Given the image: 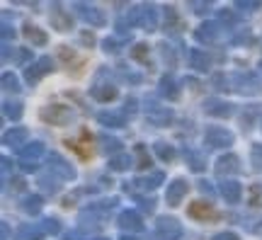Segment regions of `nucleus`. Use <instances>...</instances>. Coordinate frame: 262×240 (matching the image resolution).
<instances>
[{
	"label": "nucleus",
	"instance_id": "nucleus-41",
	"mask_svg": "<svg viewBox=\"0 0 262 240\" xmlns=\"http://www.w3.org/2000/svg\"><path fill=\"white\" fill-rule=\"evenodd\" d=\"M165 19H168L172 27H180V17H178V12H175L172 5H165Z\"/></svg>",
	"mask_w": 262,
	"mask_h": 240
},
{
	"label": "nucleus",
	"instance_id": "nucleus-18",
	"mask_svg": "<svg viewBox=\"0 0 262 240\" xmlns=\"http://www.w3.org/2000/svg\"><path fill=\"white\" fill-rule=\"evenodd\" d=\"M97 121L102 126H110V129H122L126 124V114L124 112H97Z\"/></svg>",
	"mask_w": 262,
	"mask_h": 240
},
{
	"label": "nucleus",
	"instance_id": "nucleus-30",
	"mask_svg": "<svg viewBox=\"0 0 262 240\" xmlns=\"http://www.w3.org/2000/svg\"><path fill=\"white\" fill-rule=\"evenodd\" d=\"M129 165H131L129 153H119V156L110 158V170H112V172H124V170H129Z\"/></svg>",
	"mask_w": 262,
	"mask_h": 240
},
{
	"label": "nucleus",
	"instance_id": "nucleus-56",
	"mask_svg": "<svg viewBox=\"0 0 262 240\" xmlns=\"http://www.w3.org/2000/svg\"><path fill=\"white\" fill-rule=\"evenodd\" d=\"M122 240H139V238H136V235H129V233H124Z\"/></svg>",
	"mask_w": 262,
	"mask_h": 240
},
{
	"label": "nucleus",
	"instance_id": "nucleus-7",
	"mask_svg": "<svg viewBox=\"0 0 262 240\" xmlns=\"http://www.w3.org/2000/svg\"><path fill=\"white\" fill-rule=\"evenodd\" d=\"M221 34H224V32H221V22H216V19H206V22H202V25L194 29V37L199 39V41H204V44L219 41Z\"/></svg>",
	"mask_w": 262,
	"mask_h": 240
},
{
	"label": "nucleus",
	"instance_id": "nucleus-54",
	"mask_svg": "<svg viewBox=\"0 0 262 240\" xmlns=\"http://www.w3.org/2000/svg\"><path fill=\"white\" fill-rule=\"evenodd\" d=\"M12 54H17V51H10V47H3V61H10Z\"/></svg>",
	"mask_w": 262,
	"mask_h": 240
},
{
	"label": "nucleus",
	"instance_id": "nucleus-37",
	"mask_svg": "<svg viewBox=\"0 0 262 240\" xmlns=\"http://www.w3.org/2000/svg\"><path fill=\"white\" fill-rule=\"evenodd\" d=\"M83 134H85V139H83V141L90 139V134H88V131H83ZM66 146H68V148H75V150L80 153V158H88V148H85V143H75V141L68 139V141H66Z\"/></svg>",
	"mask_w": 262,
	"mask_h": 240
},
{
	"label": "nucleus",
	"instance_id": "nucleus-25",
	"mask_svg": "<svg viewBox=\"0 0 262 240\" xmlns=\"http://www.w3.org/2000/svg\"><path fill=\"white\" fill-rule=\"evenodd\" d=\"M185 160H187V165L194 170V172H204L206 170V158L204 153H199L194 148H185Z\"/></svg>",
	"mask_w": 262,
	"mask_h": 240
},
{
	"label": "nucleus",
	"instance_id": "nucleus-50",
	"mask_svg": "<svg viewBox=\"0 0 262 240\" xmlns=\"http://www.w3.org/2000/svg\"><path fill=\"white\" fill-rule=\"evenodd\" d=\"M199 189L206 194H214V185H211L209 180H199Z\"/></svg>",
	"mask_w": 262,
	"mask_h": 240
},
{
	"label": "nucleus",
	"instance_id": "nucleus-4",
	"mask_svg": "<svg viewBox=\"0 0 262 240\" xmlns=\"http://www.w3.org/2000/svg\"><path fill=\"white\" fill-rule=\"evenodd\" d=\"M204 143L209 148H228L233 143V134L228 129H224V126H206Z\"/></svg>",
	"mask_w": 262,
	"mask_h": 240
},
{
	"label": "nucleus",
	"instance_id": "nucleus-35",
	"mask_svg": "<svg viewBox=\"0 0 262 240\" xmlns=\"http://www.w3.org/2000/svg\"><path fill=\"white\" fill-rule=\"evenodd\" d=\"M262 3L260 0H238L235 3V10H241V12H255V10H260Z\"/></svg>",
	"mask_w": 262,
	"mask_h": 240
},
{
	"label": "nucleus",
	"instance_id": "nucleus-39",
	"mask_svg": "<svg viewBox=\"0 0 262 240\" xmlns=\"http://www.w3.org/2000/svg\"><path fill=\"white\" fill-rule=\"evenodd\" d=\"M192 10H194L196 15H202V17H204V15L211 12V3H199V0H194V3H192Z\"/></svg>",
	"mask_w": 262,
	"mask_h": 240
},
{
	"label": "nucleus",
	"instance_id": "nucleus-38",
	"mask_svg": "<svg viewBox=\"0 0 262 240\" xmlns=\"http://www.w3.org/2000/svg\"><path fill=\"white\" fill-rule=\"evenodd\" d=\"M136 153H139V165L136 167H139V170H146V167L150 165V156L146 153V148L143 146H136Z\"/></svg>",
	"mask_w": 262,
	"mask_h": 240
},
{
	"label": "nucleus",
	"instance_id": "nucleus-10",
	"mask_svg": "<svg viewBox=\"0 0 262 240\" xmlns=\"http://www.w3.org/2000/svg\"><path fill=\"white\" fill-rule=\"evenodd\" d=\"M90 95H93V100H97V102H110L117 97V88H114L110 80H95L93 88H90Z\"/></svg>",
	"mask_w": 262,
	"mask_h": 240
},
{
	"label": "nucleus",
	"instance_id": "nucleus-34",
	"mask_svg": "<svg viewBox=\"0 0 262 240\" xmlns=\"http://www.w3.org/2000/svg\"><path fill=\"white\" fill-rule=\"evenodd\" d=\"M129 56L136 63H148V47H146V44H134Z\"/></svg>",
	"mask_w": 262,
	"mask_h": 240
},
{
	"label": "nucleus",
	"instance_id": "nucleus-31",
	"mask_svg": "<svg viewBox=\"0 0 262 240\" xmlns=\"http://www.w3.org/2000/svg\"><path fill=\"white\" fill-rule=\"evenodd\" d=\"M47 148H44V143H39V141H34V143H27V146L22 148V156H25V160H34L37 163V158L44 153Z\"/></svg>",
	"mask_w": 262,
	"mask_h": 240
},
{
	"label": "nucleus",
	"instance_id": "nucleus-17",
	"mask_svg": "<svg viewBox=\"0 0 262 240\" xmlns=\"http://www.w3.org/2000/svg\"><path fill=\"white\" fill-rule=\"evenodd\" d=\"M25 141H27V129H22V126H17V129H8L5 134H3V143H5L8 148H19V150H22V148L27 146Z\"/></svg>",
	"mask_w": 262,
	"mask_h": 240
},
{
	"label": "nucleus",
	"instance_id": "nucleus-29",
	"mask_svg": "<svg viewBox=\"0 0 262 240\" xmlns=\"http://www.w3.org/2000/svg\"><path fill=\"white\" fill-rule=\"evenodd\" d=\"M153 153L163 160V163H172L175 160V148L165 143V141H158V143H153Z\"/></svg>",
	"mask_w": 262,
	"mask_h": 240
},
{
	"label": "nucleus",
	"instance_id": "nucleus-32",
	"mask_svg": "<svg viewBox=\"0 0 262 240\" xmlns=\"http://www.w3.org/2000/svg\"><path fill=\"white\" fill-rule=\"evenodd\" d=\"M22 110H25L22 102H10L8 100L3 104V114H5L8 119H19V117H22Z\"/></svg>",
	"mask_w": 262,
	"mask_h": 240
},
{
	"label": "nucleus",
	"instance_id": "nucleus-26",
	"mask_svg": "<svg viewBox=\"0 0 262 240\" xmlns=\"http://www.w3.org/2000/svg\"><path fill=\"white\" fill-rule=\"evenodd\" d=\"M100 148H102L104 153H114V156H119V153H124V146L119 139H114V136H110V134H102L100 136Z\"/></svg>",
	"mask_w": 262,
	"mask_h": 240
},
{
	"label": "nucleus",
	"instance_id": "nucleus-5",
	"mask_svg": "<svg viewBox=\"0 0 262 240\" xmlns=\"http://www.w3.org/2000/svg\"><path fill=\"white\" fill-rule=\"evenodd\" d=\"M54 71V61H51V56H39L37 61L32 66H27V71H25V75H27V83L29 85H37L44 75H49Z\"/></svg>",
	"mask_w": 262,
	"mask_h": 240
},
{
	"label": "nucleus",
	"instance_id": "nucleus-13",
	"mask_svg": "<svg viewBox=\"0 0 262 240\" xmlns=\"http://www.w3.org/2000/svg\"><path fill=\"white\" fill-rule=\"evenodd\" d=\"M238 170H241V158L235 153H224L216 160V172L219 175H235Z\"/></svg>",
	"mask_w": 262,
	"mask_h": 240
},
{
	"label": "nucleus",
	"instance_id": "nucleus-59",
	"mask_svg": "<svg viewBox=\"0 0 262 240\" xmlns=\"http://www.w3.org/2000/svg\"><path fill=\"white\" fill-rule=\"evenodd\" d=\"M260 228H262V221H260Z\"/></svg>",
	"mask_w": 262,
	"mask_h": 240
},
{
	"label": "nucleus",
	"instance_id": "nucleus-22",
	"mask_svg": "<svg viewBox=\"0 0 262 240\" xmlns=\"http://www.w3.org/2000/svg\"><path fill=\"white\" fill-rule=\"evenodd\" d=\"M204 110H206V114H211V117H231L235 107L226 100H209L204 104Z\"/></svg>",
	"mask_w": 262,
	"mask_h": 240
},
{
	"label": "nucleus",
	"instance_id": "nucleus-36",
	"mask_svg": "<svg viewBox=\"0 0 262 240\" xmlns=\"http://www.w3.org/2000/svg\"><path fill=\"white\" fill-rule=\"evenodd\" d=\"M250 163H253L255 170L262 172V143H255V146L250 148Z\"/></svg>",
	"mask_w": 262,
	"mask_h": 240
},
{
	"label": "nucleus",
	"instance_id": "nucleus-21",
	"mask_svg": "<svg viewBox=\"0 0 262 240\" xmlns=\"http://www.w3.org/2000/svg\"><path fill=\"white\" fill-rule=\"evenodd\" d=\"M235 90H241V93H257L260 90V80H257V75L255 73H238L235 75Z\"/></svg>",
	"mask_w": 262,
	"mask_h": 240
},
{
	"label": "nucleus",
	"instance_id": "nucleus-48",
	"mask_svg": "<svg viewBox=\"0 0 262 240\" xmlns=\"http://www.w3.org/2000/svg\"><path fill=\"white\" fill-rule=\"evenodd\" d=\"M12 37H15V29L10 27L8 22H3V39H5V41H10Z\"/></svg>",
	"mask_w": 262,
	"mask_h": 240
},
{
	"label": "nucleus",
	"instance_id": "nucleus-45",
	"mask_svg": "<svg viewBox=\"0 0 262 240\" xmlns=\"http://www.w3.org/2000/svg\"><path fill=\"white\" fill-rule=\"evenodd\" d=\"M136 110H139V102L134 100V97H129V100H126V104H124V112H126V117H134V114H136Z\"/></svg>",
	"mask_w": 262,
	"mask_h": 240
},
{
	"label": "nucleus",
	"instance_id": "nucleus-3",
	"mask_svg": "<svg viewBox=\"0 0 262 240\" xmlns=\"http://www.w3.org/2000/svg\"><path fill=\"white\" fill-rule=\"evenodd\" d=\"M73 8L88 25H93V27H104L107 25V15L97 5H93V3H75Z\"/></svg>",
	"mask_w": 262,
	"mask_h": 240
},
{
	"label": "nucleus",
	"instance_id": "nucleus-52",
	"mask_svg": "<svg viewBox=\"0 0 262 240\" xmlns=\"http://www.w3.org/2000/svg\"><path fill=\"white\" fill-rule=\"evenodd\" d=\"M15 58H17L19 63H27V61H29V51H27V49H17V56H15Z\"/></svg>",
	"mask_w": 262,
	"mask_h": 240
},
{
	"label": "nucleus",
	"instance_id": "nucleus-33",
	"mask_svg": "<svg viewBox=\"0 0 262 240\" xmlns=\"http://www.w3.org/2000/svg\"><path fill=\"white\" fill-rule=\"evenodd\" d=\"M17 240H41V231L32 228V226H19L17 233H15Z\"/></svg>",
	"mask_w": 262,
	"mask_h": 240
},
{
	"label": "nucleus",
	"instance_id": "nucleus-40",
	"mask_svg": "<svg viewBox=\"0 0 262 240\" xmlns=\"http://www.w3.org/2000/svg\"><path fill=\"white\" fill-rule=\"evenodd\" d=\"M44 233H51V235L61 233V223H58L56 219H47V221H44Z\"/></svg>",
	"mask_w": 262,
	"mask_h": 240
},
{
	"label": "nucleus",
	"instance_id": "nucleus-43",
	"mask_svg": "<svg viewBox=\"0 0 262 240\" xmlns=\"http://www.w3.org/2000/svg\"><path fill=\"white\" fill-rule=\"evenodd\" d=\"M219 17H221V22H224V25H228V27L238 22V17H235V15L231 12V10H221V12H219Z\"/></svg>",
	"mask_w": 262,
	"mask_h": 240
},
{
	"label": "nucleus",
	"instance_id": "nucleus-15",
	"mask_svg": "<svg viewBox=\"0 0 262 240\" xmlns=\"http://www.w3.org/2000/svg\"><path fill=\"white\" fill-rule=\"evenodd\" d=\"M51 25L58 32H68V29L73 27V17H68V12L63 10L61 3H54V8H51Z\"/></svg>",
	"mask_w": 262,
	"mask_h": 240
},
{
	"label": "nucleus",
	"instance_id": "nucleus-53",
	"mask_svg": "<svg viewBox=\"0 0 262 240\" xmlns=\"http://www.w3.org/2000/svg\"><path fill=\"white\" fill-rule=\"evenodd\" d=\"M102 47H104V51H117V41H112V39H107V41H104Z\"/></svg>",
	"mask_w": 262,
	"mask_h": 240
},
{
	"label": "nucleus",
	"instance_id": "nucleus-27",
	"mask_svg": "<svg viewBox=\"0 0 262 240\" xmlns=\"http://www.w3.org/2000/svg\"><path fill=\"white\" fill-rule=\"evenodd\" d=\"M0 85H3V93L19 95V80H17V75H15V73L5 71V73L0 75Z\"/></svg>",
	"mask_w": 262,
	"mask_h": 240
},
{
	"label": "nucleus",
	"instance_id": "nucleus-20",
	"mask_svg": "<svg viewBox=\"0 0 262 240\" xmlns=\"http://www.w3.org/2000/svg\"><path fill=\"white\" fill-rule=\"evenodd\" d=\"M22 34L27 37L29 44H34V47H47V32L44 29H39L37 25H32V22H25V27H22Z\"/></svg>",
	"mask_w": 262,
	"mask_h": 240
},
{
	"label": "nucleus",
	"instance_id": "nucleus-11",
	"mask_svg": "<svg viewBox=\"0 0 262 240\" xmlns=\"http://www.w3.org/2000/svg\"><path fill=\"white\" fill-rule=\"evenodd\" d=\"M119 228L126 233H139V231H143V219H141L139 211H134V209L122 211L119 213Z\"/></svg>",
	"mask_w": 262,
	"mask_h": 240
},
{
	"label": "nucleus",
	"instance_id": "nucleus-23",
	"mask_svg": "<svg viewBox=\"0 0 262 240\" xmlns=\"http://www.w3.org/2000/svg\"><path fill=\"white\" fill-rule=\"evenodd\" d=\"M187 61H189V66H192L194 71H199V73H206V71H209V66H211L209 56H206L202 49H189Z\"/></svg>",
	"mask_w": 262,
	"mask_h": 240
},
{
	"label": "nucleus",
	"instance_id": "nucleus-12",
	"mask_svg": "<svg viewBox=\"0 0 262 240\" xmlns=\"http://www.w3.org/2000/svg\"><path fill=\"white\" fill-rule=\"evenodd\" d=\"M187 182L185 180H172L168 185V192H165V202L168 206H180V202L185 199V194H187Z\"/></svg>",
	"mask_w": 262,
	"mask_h": 240
},
{
	"label": "nucleus",
	"instance_id": "nucleus-47",
	"mask_svg": "<svg viewBox=\"0 0 262 240\" xmlns=\"http://www.w3.org/2000/svg\"><path fill=\"white\" fill-rule=\"evenodd\" d=\"M19 167H22L25 172H37V170H39V165L34 163V160H22V163H19Z\"/></svg>",
	"mask_w": 262,
	"mask_h": 240
},
{
	"label": "nucleus",
	"instance_id": "nucleus-42",
	"mask_svg": "<svg viewBox=\"0 0 262 240\" xmlns=\"http://www.w3.org/2000/svg\"><path fill=\"white\" fill-rule=\"evenodd\" d=\"M160 51H163V58H165V63H170V66H175L178 63V58H175V51H172V49L168 47V44H160Z\"/></svg>",
	"mask_w": 262,
	"mask_h": 240
},
{
	"label": "nucleus",
	"instance_id": "nucleus-24",
	"mask_svg": "<svg viewBox=\"0 0 262 240\" xmlns=\"http://www.w3.org/2000/svg\"><path fill=\"white\" fill-rule=\"evenodd\" d=\"M141 25L148 29V32H153V29L158 27V8H156L153 3L141 5Z\"/></svg>",
	"mask_w": 262,
	"mask_h": 240
},
{
	"label": "nucleus",
	"instance_id": "nucleus-51",
	"mask_svg": "<svg viewBox=\"0 0 262 240\" xmlns=\"http://www.w3.org/2000/svg\"><path fill=\"white\" fill-rule=\"evenodd\" d=\"M214 240H241L235 233H231V231H226V233H219V235H214Z\"/></svg>",
	"mask_w": 262,
	"mask_h": 240
},
{
	"label": "nucleus",
	"instance_id": "nucleus-2",
	"mask_svg": "<svg viewBox=\"0 0 262 240\" xmlns=\"http://www.w3.org/2000/svg\"><path fill=\"white\" fill-rule=\"evenodd\" d=\"M156 231L160 240H180L182 238V223L175 216H160L156 221Z\"/></svg>",
	"mask_w": 262,
	"mask_h": 240
},
{
	"label": "nucleus",
	"instance_id": "nucleus-46",
	"mask_svg": "<svg viewBox=\"0 0 262 240\" xmlns=\"http://www.w3.org/2000/svg\"><path fill=\"white\" fill-rule=\"evenodd\" d=\"M214 85L219 90H228V80L224 78V73H214Z\"/></svg>",
	"mask_w": 262,
	"mask_h": 240
},
{
	"label": "nucleus",
	"instance_id": "nucleus-16",
	"mask_svg": "<svg viewBox=\"0 0 262 240\" xmlns=\"http://www.w3.org/2000/svg\"><path fill=\"white\" fill-rule=\"evenodd\" d=\"M221 197L226 199V204H238L243 199V187H241V182H235V180L221 182Z\"/></svg>",
	"mask_w": 262,
	"mask_h": 240
},
{
	"label": "nucleus",
	"instance_id": "nucleus-1",
	"mask_svg": "<svg viewBox=\"0 0 262 240\" xmlns=\"http://www.w3.org/2000/svg\"><path fill=\"white\" fill-rule=\"evenodd\" d=\"M41 119L51 126H68L73 121V110L66 104H49L41 110Z\"/></svg>",
	"mask_w": 262,
	"mask_h": 240
},
{
	"label": "nucleus",
	"instance_id": "nucleus-28",
	"mask_svg": "<svg viewBox=\"0 0 262 240\" xmlns=\"http://www.w3.org/2000/svg\"><path fill=\"white\" fill-rule=\"evenodd\" d=\"M41 206H44V199L39 197V194H29L22 199V211L29 213V216H34V213L41 211Z\"/></svg>",
	"mask_w": 262,
	"mask_h": 240
},
{
	"label": "nucleus",
	"instance_id": "nucleus-55",
	"mask_svg": "<svg viewBox=\"0 0 262 240\" xmlns=\"http://www.w3.org/2000/svg\"><path fill=\"white\" fill-rule=\"evenodd\" d=\"M0 228H3V240H5V238H8V233H10V226H8V223H3Z\"/></svg>",
	"mask_w": 262,
	"mask_h": 240
},
{
	"label": "nucleus",
	"instance_id": "nucleus-9",
	"mask_svg": "<svg viewBox=\"0 0 262 240\" xmlns=\"http://www.w3.org/2000/svg\"><path fill=\"white\" fill-rule=\"evenodd\" d=\"M158 95L163 97V100H180V85L178 80H175V75H170L165 73L163 78H160V83H158Z\"/></svg>",
	"mask_w": 262,
	"mask_h": 240
},
{
	"label": "nucleus",
	"instance_id": "nucleus-49",
	"mask_svg": "<svg viewBox=\"0 0 262 240\" xmlns=\"http://www.w3.org/2000/svg\"><path fill=\"white\" fill-rule=\"evenodd\" d=\"M80 41H83L85 47H93V44H95V37L90 34V32H80Z\"/></svg>",
	"mask_w": 262,
	"mask_h": 240
},
{
	"label": "nucleus",
	"instance_id": "nucleus-8",
	"mask_svg": "<svg viewBox=\"0 0 262 240\" xmlns=\"http://www.w3.org/2000/svg\"><path fill=\"white\" fill-rule=\"evenodd\" d=\"M49 167H51V175H56L58 180H73L75 177L73 165L56 153H51V158H49Z\"/></svg>",
	"mask_w": 262,
	"mask_h": 240
},
{
	"label": "nucleus",
	"instance_id": "nucleus-44",
	"mask_svg": "<svg viewBox=\"0 0 262 240\" xmlns=\"http://www.w3.org/2000/svg\"><path fill=\"white\" fill-rule=\"evenodd\" d=\"M231 44H235V47H241V44H253V34H250V32H245V34H238V37L231 39Z\"/></svg>",
	"mask_w": 262,
	"mask_h": 240
},
{
	"label": "nucleus",
	"instance_id": "nucleus-57",
	"mask_svg": "<svg viewBox=\"0 0 262 240\" xmlns=\"http://www.w3.org/2000/svg\"><path fill=\"white\" fill-rule=\"evenodd\" d=\"M260 73H262V61H260Z\"/></svg>",
	"mask_w": 262,
	"mask_h": 240
},
{
	"label": "nucleus",
	"instance_id": "nucleus-58",
	"mask_svg": "<svg viewBox=\"0 0 262 240\" xmlns=\"http://www.w3.org/2000/svg\"><path fill=\"white\" fill-rule=\"evenodd\" d=\"M95 240H104V238H95Z\"/></svg>",
	"mask_w": 262,
	"mask_h": 240
},
{
	"label": "nucleus",
	"instance_id": "nucleus-19",
	"mask_svg": "<svg viewBox=\"0 0 262 240\" xmlns=\"http://www.w3.org/2000/svg\"><path fill=\"white\" fill-rule=\"evenodd\" d=\"M163 182H165V175H163V172H150V175L136 177L134 187H139V189H143V192H153V189H158Z\"/></svg>",
	"mask_w": 262,
	"mask_h": 240
},
{
	"label": "nucleus",
	"instance_id": "nucleus-6",
	"mask_svg": "<svg viewBox=\"0 0 262 240\" xmlns=\"http://www.w3.org/2000/svg\"><path fill=\"white\" fill-rule=\"evenodd\" d=\"M146 119L156 126H168V124H172V112L158 102H146Z\"/></svg>",
	"mask_w": 262,
	"mask_h": 240
},
{
	"label": "nucleus",
	"instance_id": "nucleus-14",
	"mask_svg": "<svg viewBox=\"0 0 262 240\" xmlns=\"http://www.w3.org/2000/svg\"><path fill=\"white\" fill-rule=\"evenodd\" d=\"M189 216L196 219V221H214V219H219L216 209L206 202H192L189 204Z\"/></svg>",
	"mask_w": 262,
	"mask_h": 240
}]
</instances>
